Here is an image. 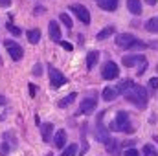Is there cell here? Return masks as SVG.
<instances>
[{"mask_svg":"<svg viewBox=\"0 0 158 156\" xmlns=\"http://www.w3.org/2000/svg\"><path fill=\"white\" fill-rule=\"evenodd\" d=\"M145 2H147V4H149V6H155V4H156L158 0H145Z\"/></svg>","mask_w":158,"mask_h":156,"instance_id":"8d00e7d4","label":"cell"},{"mask_svg":"<svg viewBox=\"0 0 158 156\" xmlns=\"http://www.w3.org/2000/svg\"><path fill=\"white\" fill-rule=\"evenodd\" d=\"M96 107H98V103H96L94 97H85L79 105V112L81 114H92L96 110Z\"/></svg>","mask_w":158,"mask_h":156,"instance_id":"52a82bcc","label":"cell"},{"mask_svg":"<svg viewBox=\"0 0 158 156\" xmlns=\"http://www.w3.org/2000/svg\"><path fill=\"white\" fill-rule=\"evenodd\" d=\"M121 63H123V66L132 68V66H138V64L145 63V57H143V55H125V57L121 59Z\"/></svg>","mask_w":158,"mask_h":156,"instance_id":"ba28073f","label":"cell"},{"mask_svg":"<svg viewBox=\"0 0 158 156\" xmlns=\"http://www.w3.org/2000/svg\"><path fill=\"white\" fill-rule=\"evenodd\" d=\"M98 57H99V53L98 51H90L88 55H86V68L90 70V68H94V64L98 63Z\"/></svg>","mask_w":158,"mask_h":156,"instance_id":"ffe728a7","label":"cell"},{"mask_svg":"<svg viewBox=\"0 0 158 156\" xmlns=\"http://www.w3.org/2000/svg\"><path fill=\"white\" fill-rule=\"evenodd\" d=\"M52 132H53V125H52V123H44V125L40 127L42 142H50V140H52Z\"/></svg>","mask_w":158,"mask_h":156,"instance_id":"9a60e30c","label":"cell"},{"mask_svg":"<svg viewBox=\"0 0 158 156\" xmlns=\"http://www.w3.org/2000/svg\"><path fill=\"white\" fill-rule=\"evenodd\" d=\"M118 96H119L118 86H107V88L103 90V99H105V101H112V99H116Z\"/></svg>","mask_w":158,"mask_h":156,"instance_id":"4fadbf2b","label":"cell"},{"mask_svg":"<svg viewBox=\"0 0 158 156\" xmlns=\"http://www.w3.org/2000/svg\"><path fill=\"white\" fill-rule=\"evenodd\" d=\"M76 97H77V94L76 92H72V94H68L66 97H63V99H59V103H57V107L59 109H66L70 103H74L76 101Z\"/></svg>","mask_w":158,"mask_h":156,"instance_id":"ac0fdd59","label":"cell"},{"mask_svg":"<svg viewBox=\"0 0 158 156\" xmlns=\"http://www.w3.org/2000/svg\"><path fill=\"white\" fill-rule=\"evenodd\" d=\"M28 40H30L31 44H37L40 40V30H37V28L30 30V31H28Z\"/></svg>","mask_w":158,"mask_h":156,"instance_id":"44dd1931","label":"cell"},{"mask_svg":"<svg viewBox=\"0 0 158 156\" xmlns=\"http://www.w3.org/2000/svg\"><path fill=\"white\" fill-rule=\"evenodd\" d=\"M48 33H50V39L53 42H61V28H59V24L55 20H52L48 24Z\"/></svg>","mask_w":158,"mask_h":156,"instance_id":"30bf717a","label":"cell"},{"mask_svg":"<svg viewBox=\"0 0 158 156\" xmlns=\"http://www.w3.org/2000/svg\"><path fill=\"white\" fill-rule=\"evenodd\" d=\"M53 143H55V147L57 149H63L64 145H66V130H57L55 132V138H53Z\"/></svg>","mask_w":158,"mask_h":156,"instance_id":"7c38bea8","label":"cell"},{"mask_svg":"<svg viewBox=\"0 0 158 156\" xmlns=\"http://www.w3.org/2000/svg\"><path fill=\"white\" fill-rule=\"evenodd\" d=\"M35 88H37L35 84H30V94H31V96H35Z\"/></svg>","mask_w":158,"mask_h":156,"instance_id":"e575fe53","label":"cell"},{"mask_svg":"<svg viewBox=\"0 0 158 156\" xmlns=\"http://www.w3.org/2000/svg\"><path fill=\"white\" fill-rule=\"evenodd\" d=\"M4 44H6V48H7V53H9V57H11L13 61H20V59H22V55H24V50L20 48V44H17V42H13V40H6Z\"/></svg>","mask_w":158,"mask_h":156,"instance_id":"5b68a950","label":"cell"},{"mask_svg":"<svg viewBox=\"0 0 158 156\" xmlns=\"http://www.w3.org/2000/svg\"><path fill=\"white\" fill-rule=\"evenodd\" d=\"M9 151H11V147H9L6 142H2V143H0V154H2V156H7V154H9Z\"/></svg>","mask_w":158,"mask_h":156,"instance_id":"f1b7e54d","label":"cell"},{"mask_svg":"<svg viewBox=\"0 0 158 156\" xmlns=\"http://www.w3.org/2000/svg\"><path fill=\"white\" fill-rule=\"evenodd\" d=\"M48 72H50V81H52V86L53 88H61L63 84H66V77L55 68V66H48Z\"/></svg>","mask_w":158,"mask_h":156,"instance_id":"3957f363","label":"cell"},{"mask_svg":"<svg viewBox=\"0 0 158 156\" xmlns=\"http://www.w3.org/2000/svg\"><path fill=\"white\" fill-rule=\"evenodd\" d=\"M61 156H77V145H76V143L68 145V147L63 151V154H61Z\"/></svg>","mask_w":158,"mask_h":156,"instance_id":"cb8c5ba5","label":"cell"},{"mask_svg":"<svg viewBox=\"0 0 158 156\" xmlns=\"http://www.w3.org/2000/svg\"><path fill=\"white\" fill-rule=\"evenodd\" d=\"M59 18H61V22H63L66 28H70V30H72V18H70V15H68V13H61V15H59Z\"/></svg>","mask_w":158,"mask_h":156,"instance_id":"d4e9b609","label":"cell"},{"mask_svg":"<svg viewBox=\"0 0 158 156\" xmlns=\"http://www.w3.org/2000/svg\"><path fill=\"white\" fill-rule=\"evenodd\" d=\"M70 11H72L74 15H77V18L81 22L90 24V11H88L85 6H81V4H72V6H70Z\"/></svg>","mask_w":158,"mask_h":156,"instance_id":"8992f818","label":"cell"},{"mask_svg":"<svg viewBox=\"0 0 158 156\" xmlns=\"http://www.w3.org/2000/svg\"><path fill=\"white\" fill-rule=\"evenodd\" d=\"M33 76H37V77L42 76V64H40V63H37V64L33 66Z\"/></svg>","mask_w":158,"mask_h":156,"instance_id":"4dcf8cb0","label":"cell"},{"mask_svg":"<svg viewBox=\"0 0 158 156\" xmlns=\"http://www.w3.org/2000/svg\"><path fill=\"white\" fill-rule=\"evenodd\" d=\"M119 76V68L116 63H112V61H109V63H105V66H103V72H101V77L107 79V81H112V79H116Z\"/></svg>","mask_w":158,"mask_h":156,"instance_id":"277c9868","label":"cell"},{"mask_svg":"<svg viewBox=\"0 0 158 156\" xmlns=\"http://www.w3.org/2000/svg\"><path fill=\"white\" fill-rule=\"evenodd\" d=\"M105 149H107V153L112 156H119V142L118 140H114V138H110L107 143H105Z\"/></svg>","mask_w":158,"mask_h":156,"instance_id":"8fae6325","label":"cell"},{"mask_svg":"<svg viewBox=\"0 0 158 156\" xmlns=\"http://www.w3.org/2000/svg\"><path fill=\"white\" fill-rule=\"evenodd\" d=\"M125 156H142V154H140L136 149H127V151H125Z\"/></svg>","mask_w":158,"mask_h":156,"instance_id":"d6a6232c","label":"cell"},{"mask_svg":"<svg viewBox=\"0 0 158 156\" xmlns=\"http://www.w3.org/2000/svg\"><path fill=\"white\" fill-rule=\"evenodd\" d=\"M143 154L145 156H158V151L153 147V145L147 143V145H143Z\"/></svg>","mask_w":158,"mask_h":156,"instance_id":"484cf974","label":"cell"},{"mask_svg":"<svg viewBox=\"0 0 158 156\" xmlns=\"http://www.w3.org/2000/svg\"><path fill=\"white\" fill-rule=\"evenodd\" d=\"M147 86L151 88V92H158V77H151L149 83H147Z\"/></svg>","mask_w":158,"mask_h":156,"instance_id":"4316f807","label":"cell"},{"mask_svg":"<svg viewBox=\"0 0 158 156\" xmlns=\"http://www.w3.org/2000/svg\"><path fill=\"white\" fill-rule=\"evenodd\" d=\"M131 103H134L138 109H145L147 107V90L140 84H132L125 94H123Z\"/></svg>","mask_w":158,"mask_h":156,"instance_id":"6da1fadb","label":"cell"},{"mask_svg":"<svg viewBox=\"0 0 158 156\" xmlns=\"http://www.w3.org/2000/svg\"><path fill=\"white\" fill-rule=\"evenodd\" d=\"M112 129L114 130H121V132H132V125H131V119H129V114L127 112H118L116 114V119L112 123Z\"/></svg>","mask_w":158,"mask_h":156,"instance_id":"7a4b0ae2","label":"cell"},{"mask_svg":"<svg viewBox=\"0 0 158 156\" xmlns=\"http://www.w3.org/2000/svg\"><path fill=\"white\" fill-rule=\"evenodd\" d=\"M145 48H147V44L142 42V40H134L132 46H131V50H145Z\"/></svg>","mask_w":158,"mask_h":156,"instance_id":"83f0119b","label":"cell"},{"mask_svg":"<svg viewBox=\"0 0 158 156\" xmlns=\"http://www.w3.org/2000/svg\"><path fill=\"white\" fill-rule=\"evenodd\" d=\"M98 140H99V142H103V143H107V142L110 140V136H109L107 129H105V127H103V123H101V116H99V121H98Z\"/></svg>","mask_w":158,"mask_h":156,"instance_id":"5bb4252c","label":"cell"},{"mask_svg":"<svg viewBox=\"0 0 158 156\" xmlns=\"http://www.w3.org/2000/svg\"><path fill=\"white\" fill-rule=\"evenodd\" d=\"M4 142H6L11 149L17 147V138H15V134H11V132H6V134H4Z\"/></svg>","mask_w":158,"mask_h":156,"instance_id":"603a6c76","label":"cell"},{"mask_svg":"<svg viewBox=\"0 0 158 156\" xmlns=\"http://www.w3.org/2000/svg\"><path fill=\"white\" fill-rule=\"evenodd\" d=\"M145 30L151 33H158V17H153L145 22Z\"/></svg>","mask_w":158,"mask_h":156,"instance_id":"d6986e66","label":"cell"},{"mask_svg":"<svg viewBox=\"0 0 158 156\" xmlns=\"http://www.w3.org/2000/svg\"><path fill=\"white\" fill-rule=\"evenodd\" d=\"M98 6L105 11H114L118 7V0H98Z\"/></svg>","mask_w":158,"mask_h":156,"instance_id":"2e32d148","label":"cell"},{"mask_svg":"<svg viewBox=\"0 0 158 156\" xmlns=\"http://www.w3.org/2000/svg\"><path fill=\"white\" fill-rule=\"evenodd\" d=\"M6 103H7V101H6V97H4V96H0V105H2V107H4V105H6Z\"/></svg>","mask_w":158,"mask_h":156,"instance_id":"d590c367","label":"cell"},{"mask_svg":"<svg viewBox=\"0 0 158 156\" xmlns=\"http://www.w3.org/2000/svg\"><path fill=\"white\" fill-rule=\"evenodd\" d=\"M155 142H158V138H155Z\"/></svg>","mask_w":158,"mask_h":156,"instance_id":"74e56055","label":"cell"},{"mask_svg":"<svg viewBox=\"0 0 158 156\" xmlns=\"http://www.w3.org/2000/svg\"><path fill=\"white\" fill-rule=\"evenodd\" d=\"M134 40L136 39L131 33H119V35H116V44H118L119 48H131Z\"/></svg>","mask_w":158,"mask_h":156,"instance_id":"9c48e42d","label":"cell"},{"mask_svg":"<svg viewBox=\"0 0 158 156\" xmlns=\"http://www.w3.org/2000/svg\"><path fill=\"white\" fill-rule=\"evenodd\" d=\"M59 44H61V46H63V48H64V50H68V51H72V50H74V46H72V44H70V42H66V40H61V42H59Z\"/></svg>","mask_w":158,"mask_h":156,"instance_id":"1f68e13d","label":"cell"},{"mask_svg":"<svg viewBox=\"0 0 158 156\" xmlns=\"http://www.w3.org/2000/svg\"><path fill=\"white\" fill-rule=\"evenodd\" d=\"M127 7L132 15H140L142 13V2L140 0H127Z\"/></svg>","mask_w":158,"mask_h":156,"instance_id":"e0dca14e","label":"cell"},{"mask_svg":"<svg viewBox=\"0 0 158 156\" xmlns=\"http://www.w3.org/2000/svg\"><path fill=\"white\" fill-rule=\"evenodd\" d=\"M7 30H9V31H11V33H13V35H15V37H19V35H20V33H22V31H20V30H19V28H17V26H13V24H11V22H9V24H7Z\"/></svg>","mask_w":158,"mask_h":156,"instance_id":"f546056e","label":"cell"},{"mask_svg":"<svg viewBox=\"0 0 158 156\" xmlns=\"http://www.w3.org/2000/svg\"><path fill=\"white\" fill-rule=\"evenodd\" d=\"M112 33H114V28H112V26H109V28L101 30V31H99V33L96 35V39H98V40H105L107 37H110Z\"/></svg>","mask_w":158,"mask_h":156,"instance_id":"7402d4cb","label":"cell"},{"mask_svg":"<svg viewBox=\"0 0 158 156\" xmlns=\"http://www.w3.org/2000/svg\"><path fill=\"white\" fill-rule=\"evenodd\" d=\"M0 6L2 7H9L11 6V0H0Z\"/></svg>","mask_w":158,"mask_h":156,"instance_id":"836d02e7","label":"cell"}]
</instances>
